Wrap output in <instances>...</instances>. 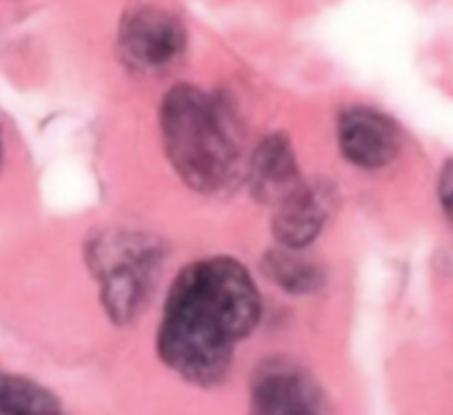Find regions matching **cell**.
I'll use <instances>...</instances> for the list:
<instances>
[{"mask_svg": "<svg viewBox=\"0 0 453 415\" xmlns=\"http://www.w3.org/2000/svg\"><path fill=\"white\" fill-rule=\"evenodd\" d=\"M265 273L273 285L291 296L313 294V291L320 289L322 281H325L318 265L300 256V251H291L285 247L269 253L267 260H265Z\"/></svg>", "mask_w": 453, "mask_h": 415, "instance_id": "10", "label": "cell"}, {"mask_svg": "<svg viewBox=\"0 0 453 415\" xmlns=\"http://www.w3.org/2000/svg\"><path fill=\"white\" fill-rule=\"evenodd\" d=\"M335 207L334 187L322 181H300L276 203L272 229L278 244L303 251L325 231Z\"/></svg>", "mask_w": 453, "mask_h": 415, "instance_id": "7", "label": "cell"}, {"mask_svg": "<svg viewBox=\"0 0 453 415\" xmlns=\"http://www.w3.org/2000/svg\"><path fill=\"white\" fill-rule=\"evenodd\" d=\"M94 266L107 316L127 325L141 316L160 271L158 247L141 238H104L94 244Z\"/></svg>", "mask_w": 453, "mask_h": 415, "instance_id": "3", "label": "cell"}, {"mask_svg": "<svg viewBox=\"0 0 453 415\" xmlns=\"http://www.w3.org/2000/svg\"><path fill=\"white\" fill-rule=\"evenodd\" d=\"M119 50L136 72L163 73L185 54V25L160 7H136L120 20Z\"/></svg>", "mask_w": 453, "mask_h": 415, "instance_id": "5", "label": "cell"}, {"mask_svg": "<svg viewBox=\"0 0 453 415\" xmlns=\"http://www.w3.org/2000/svg\"><path fill=\"white\" fill-rule=\"evenodd\" d=\"M435 200L447 225L453 227V156L442 160L435 178Z\"/></svg>", "mask_w": 453, "mask_h": 415, "instance_id": "11", "label": "cell"}, {"mask_svg": "<svg viewBox=\"0 0 453 415\" xmlns=\"http://www.w3.org/2000/svg\"><path fill=\"white\" fill-rule=\"evenodd\" d=\"M160 134L178 176L198 191L229 185L241 160V134L232 109L194 85L172 87L160 104Z\"/></svg>", "mask_w": 453, "mask_h": 415, "instance_id": "2", "label": "cell"}, {"mask_svg": "<svg viewBox=\"0 0 453 415\" xmlns=\"http://www.w3.org/2000/svg\"><path fill=\"white\" fill-rule=\"evenodd\" d=\"M0 415H72L51 388L25 375L0 371Z\"/></svg>", "mask_w": 453, "mask_h": 415, "instance_id": "9", "label": "cell"}, {"mask_svg": "<svg viewBox=\"0 0 453 415\" xmlns=\"http://www.w3.org/2000/svg\"><path fill=\"white\" fill-rule=\"evenodd\" d=\"M338 147L349 165L365 172H378L400 158L404 134L398 122L380 109L354 104L338 118Z\"/></svg>", "mask_w": 453, "mask_h": 415, "instance_id": "6", "label": "cell"}, {"mask_svg": "<svg viewBox=\"0 0 453 415\" xmlns=\"http://www.w3.org/2000/svg\"><path fill=\"white\" fill-rule=\"evenodd\" d=\"M247 415H331V411L325 391L304 366L273 356L251 375Z\"/></svg>", "mask_w": 453, "mask_h": 415, "instance_id": "4", "label": "cell"}, {"mask_svg": "<svg viewBox=\"0 0 453 415\" xmlns=\"http://www.w3.org/2000/svg\"><path fill=\"white\" fill-rule=\"evenodd\" d=\"M251 191L263 200H280L300 182V165L285 134H269L258 142L250 163Z\"/></svg>", "mask_w": 453, "mask_h": 415, "instance_id": "8", "label": "cell"}, {"mask_svg": "<svg viewBox=\"0 0 453 415\" xmlns=\"http://www.w3.org/2000/svg\"><path fill=\"white\" fill-rule=\"evenodd\" d=\"M260 318L263 298L251 271L232 256L200 257L169 287L156 353L189 387L216 388L232 375Z\"/></svg>", "mask_w": 453, "mask_h": 415, "instance_id": "1", "label": "cell"}]
</instances>
